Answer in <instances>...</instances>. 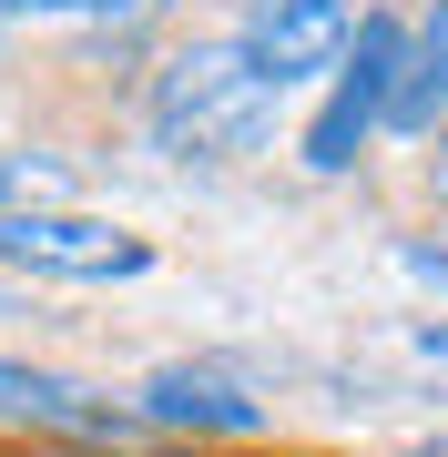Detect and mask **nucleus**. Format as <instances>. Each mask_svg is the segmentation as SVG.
Wrapping results in <instances>:
<instances>
[{"instance_id":"1","label":"nucleus","mask_w":448,"mask_h":457,"mask_svg":"<svg viewBox=\"0 0 448 457\" xmlns=\"http://www.w3.org/2000/svg\"><path fill=\"white\" fill-rule=\"evenodd\" d=\"M266 122H275V92L255 82V62L234 41H194L153 71V143L173 163H234L266 143Z\"/></svg>"},{"instance_id":"2","label":"nucleus","mask_w":448,"mask_h":457,"mask_svg":"<svg viewBox=\"0 0 448 457\" xmlns=\"http://www.w3.org/2000/svg\"><path fill=\"white\" fill-rule=\"evenodd\" d=\"M398 71H408V31L387 11H357V41L336 51L326 112L306 122V173H347L357 153H367V132H377L387 102H398Z\"/></svg>"},{"instance_id":"3","label":"nucleus","mask_w":448,"mask_h":457,"mask_svg":"<svg viewBox=\"0 0 448 457\" xmlns=\"http://www.w3.org/2000/svg\"><path fill=\"white\" fill-rule=\"evenodd\" d=\"M0 264H21V275H51V285H133L153 245L123 224H102V213H51V204H11L0 213Z\"/></svg>"},{"instance_id":"4","label":"nucleus","mask_w":448,"mask_h":457,"mask_svg":"<svg viewBox=\"0 0 448 457\" xmlns=\"http://www.w3.org/2000/svg\"><path fill=\"white\" fill-rule=\"evenodd\" d=\"M347 41H357V0H245V31H234V51L255 62L266 92H296L316 71H336Z\"/></svg>"},{"instance_id":"5","label":"nucleus","mask_w":448,"mask_h":457,"mask_svg":"<svg viewBox=\"0 0 448 457\" xmlns=\"http://www.w3.org/2000/svg\"><path fill=\"white\" fill-rule=\"evenodd\" d=\"M133 417L143 427H194V437H266V396H245L224 366H153Z\"/></svg>"},{"instance_id":"6","label":"nucleus","mask_w":448,"mask_h":457,"mask_svg":"<svg viewBox=\"0 0 448 457\" xmlns=\"http://www.w3.org/2000/svg\"><path fill=\"white\" fill-rule=\"evenodd\" d=\"M0 417H31V427H51V437H82V447H123V437L143 427V417L102 407V396H82L72 376L21 366V356H0Z\"/></svg>"},{"instance_id":"7","label":"nucleus","mask_w":448,"mask_h":457,"mask_svg":"<svg viewBox=\"0 0 448 457\" xmlns=\"http://www.w3.org/2000/svg\"><path fill=\"white\" fill-rule=\"evenodd\" d=\"M438 112H448V0L408 31V71H398V102H387V122H398V132H428Z\"/></svg>"},{"instance_id":"8","label":"nucleus","mask_w":448,"mask_h":457,"mask_svg":"<svg viewBox=\"0 0 448 457\" xmlns=\"http://www.w3.org/2000/svg\"><path fill=\"white\" fill-rule=\"evenodd\" d=\"M143 0H0V21H123Z\"/></svg>"},{"instance_id":"9","label":"nucleus","mask_w":448,"mask_h":457,"mask_svg":"<svg viewBox=\"0 0 448 457\" xmlns=\"http://www.w3.org/2000/svg\"><path fill=\"white\" fill-rule=\"evenodd\" d=\"M418 356H428V366H448V326H418Z\"/></svg>"},{"instance_id":"10","label":"nucleus","mask_w":448,"mask_h":457,"mask_svg":"<svg viewBox=\"0 0 448 457\" xmlns=\"http://www.w3.org/2000/svg\"><path fill=\"white\" fill-rule=\"evenodd\" d=\"M438 204H448V143H438Z\"/></svg>"},{"instance_id":"11","label":"nucleus","mask_w":448,"mask_h":457,"mask_svg":"<svg viewBox=\"0 0 448 457\" xmlns=\"http://www.w3.org/2000/svg\"><path fill=\"white\" fill-rule=\"evenodd\" d=\"M438 457H448V447H438Z\"/></svg>"}]
</instances>
